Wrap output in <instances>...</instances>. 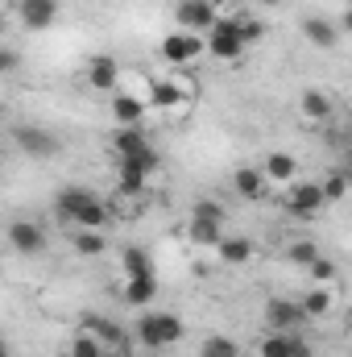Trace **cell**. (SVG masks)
Returning <instances> with one entry per match:
<instances>
[{"label":"cell","instance_id":"cell-33","mask_svg":"<svg viewBox=\"0 0 352 357\" xmlns=\"http://www.w3.org/2000/svg\"><path fill=\"white\" fill-rule=\"evenodd\" d=\"M307 270H311V282H315V287H328V282L336 278V262H328V258H315Z\"/></svg>","mask_w":352,"mask_h":357},{"label":"cell","instance_id":"cell-27","mask_svg":"<svg viewBox=\"0 0 352 357\" xmlns=\"http://www.w3.org/2000/svg\"><path fill=\"white\" fill-rule=\"evenodd\" d=\"M120 262H125V274H129V278H137V274H154V262H150V254H145L141 245H129V250L120 254Z\"/></svg>","mask_w":352,"mask_h":357},{"label":"cell","instance_id":"cell-32","mask_svg":"<svg viewBox=\"0 0 352 357\" xmlns=\"http://www.w3.org/2000/svg\"><path fill=\"white\" fill-rule=\"evenodd\" d=\"M104 354H108V349H104L91 333H79V337H75V345H71V357H104Z\"/></svg>","mask_w":352,"mask_h":357},{"label":"cell","instance_id":"cell-22","mask_svg":"<svg viewBox=\"0 0 352 357\" xmlns=\"http://www.w3.org/2000/svg\"><path fill=\"white\" fill-rule=\"evenodd\" d=\"M112 150H116V158L125 162V158H137L141 150H150V142H145L141 129H120V133L112 137Z\"/></svg>","mask_w":352,"mask_h":357},{"label":"cell","instance_id":"cell-15","mask_svg":"<svg viewBox=\"0 0 352 357\" xmlns=\"http://www.w3.org/2000/svg\"><path fill=\"white\" fill-rule=\"evenodd\" d=\"M91 199H99V195H95V191H88V187H67V191H58L54 208H58V216H63V220H71V225H75V216L88 208Z\"/></svg>","mask_w":352,"mask_h":357},{"label":"cell","instance_id":"cell-21","mask_svg":"<svg viewBox=\"0 0 352 357\" xmlns=\"http://www.w3.org/2000/svg\"><path fill=\"white\" fill-rule=\"evenodd\" d=\"M145 183H150V171L141 167V162H133V158H125L120 162V195H141L145 191Z\"/></svg>","mask_w":352,"mask_h":357},{"label":"cell","instance_id":"cell-24","mask_svg":"<svg viewBox=\"0 0 352 357\" xmlns=\"http://www.w3.org/2000/svg\"><path fill=\"white\" fill-rule=\"evenodd\" d=\"M332 307H336V295H332L328 287H315V291L303 295V312H307V320H323Z\"/></svg>","mask_w":352,"mask_h":357},{"label":"cell","instance_id":"cell-39","mask_svg":"<svg viewBox=\"0 0 352 357\" xmlns=\"http://www.w3.org/2000/svg\"><path fill=\"white\" fill-rule=\"evenodd\" d=\"M253 4H262V8H273V4H282V0H253Z\"/></svg>","mask_w":352,"mask_h":357},{"label":"cell","instance_id":"cell-18","mask_svg":"<svg viewBox=\"0 0 352 357\" xmlns=\"http://www.w3.org/2000/svg\"><path fill=\"white\" fill-rule=\"evenodd\" d=\"M232 187H237L245 199H262L265 187H269V178H265L262 167H241V171H232Z\"/></svg>","mask_w":352,"mask_h":357},{"label":"cell","instance_id":"cell-29","mask_svg":"<svg viewBox=\"0 0 352 357\" xmlns=\"http://www.w3.org/2000/svg\"><path fill=\"white\" fill-rule=\"evenodd\" d=\"M75 250H79L83 258L104 254V229H79V233H75Z\"/></svg>","mask_w":352,"mask_h":357},{"label":"cell","instance_id":"cell-2","mask_svg":"<svg viewBox=\"0 0 352 357\" xmlns=\"http://www.w3.org/2000/svg\"><path fill=\"white\" fill-rule=\"evenodd\" d=\"M245 46H249V42H245V33H241V17H237V13H232V17H220L216 29L207 33V54H216V59H224V63L241 59Z\"/></svg>","mask_w":352,"mask_h":357},{"label":"cell","instance_id":"cell-5","mask_svg":"<svg viewBox=\"0 0 352 357\" xmlns=\"http://www.w3.org/2000/svg\"><path fill=\"white\" fill-rule=\"evenodd\" d=\"M265 324H269L273 333H298V328L307 324L303 299H282V295L265 299Z\"/></svg>","mask_w":352,"mask_h":357},{"label":"cell","instance_id":"cell-31","mask_svg":"<svg viewBox=\"0 0 352 357\" xmlns=\"http://www.w3.org/2000/svg\"><path fill=\"white\" fill-rule=\"evenodd\" d=\"M286 258H290L294 266H311V262L319 258V250H315V241H294V245L286 250Z\"/></svg>","mask_w":352,"mask_h":357},{"label":"cell","instance_id":"cell-28","mask_svg":"<svg viewBox=\"0 0 352 357\" xmlns=\"http://www.w3.org/2000/svg\"><path fill=\"white\" fill-rule=\"evenodd\" d=\"M75 225H79V229H104V225H108V204H104V199H91L88 208L75 216Z\"/></svg>","mask_w":352,"mask_h":357},{"label":"cell","instance_id":"cell-10","mask_svg":"<svg viewBox=\"0 0 352 357\" xmlns=\"http://www.w3.org/2000/svg\"><path fill=\"white\" fill-rule=\"evenodd\" d=\"M257 354L262 357H311V349H307V341L298 333H269L257 345Z\"/></svg>","mask_w":352,"mask_h":357},{"label":"cell","instance_id":"cell-7","mask_svg":"<svg viewBox=\"0 0 352 357\" xmlns=\"http://www.w3.org/2000/svg\"><path fill=\"white\" fill-rule=\"evenodd\" d=\"M207 50V38L203 33H186V29H178V33H166V42H162V59L166 63H191V59H199Z\"/></svg>","mask_w":352,"mask_h":357},{"label":"cell","instance_id":"cell-9","mask_svg":"<svg viewBox=\"0 0 352 357\" xmlns=\"http://www.w3.org/2000/svg\"><path fill=\"white\" fill-rule=\"evenodd\" d=\"M340 25L336 21H328V17H319V13H311V17H303V38L315 46V50H336L340 46Z\"/></svg>","mask_w":352,"mask_h":357},{"label":"cell","instance_id":"cell-26","mask_svg":"<svg viewBox=\"0 0 352 357\" xmlns=\"http://www.w3.org/2000/svg\"><path fill=\"white\" fill-rule=\"evenodd\" d=\"M199 357H241V345L232 341V337H203L199 341Z\"/></svg>","mask_w":352,"mask_h":357},{"label":"cell","instance_id":"cell-13","mask_svg":"<svg viewBox=\"0 0 352 357\" xmlns=\"http://www.w3.org/2000/svg\"><path fill=\"white\" fill-rule=\"evenodd\" d=\"M262 171H265L269 183H294V178H298V158L286 154V150H273V154H265Z\"/></svg>","mask_w":352,"mask_h":357},{"label":"cell","instance_id":"cell-1","mask_svg":"<svg viewBox=\"0 0 352 357\" xmlns=\"http://www.w3.org/2000/svg\"><path fill=\"white\" fill-rule=\"evenodd\" d=\"M137 341L145 349H170L182 341V320L175 312H145L137 320Z\"/></svg>","mask_w":352,"mask_h":357},{"label":"cell","instance_id":"cell-20","mask_svg":"<svg viewBox=\"0 0 352 357\" xmlns=\"http://www.w3.org/2000/svg\"><path fill=\"white\" fill-rule=\"evenodd\" d=\"M216 254H220L224 266H245V262L253 258V241H249V237H224V241L216 245Z\"/></svg>","mask_w":352,"mask_h":357},{"label":"cell","instance_id":"cell-36","mask_svg":"<svg viewBox=\"0 0 352 357\" xmlns=\"http://www.w3.org/2000/svg\"><path fill=\"white\" fill-rule=\"evenodd\" d=\"M0 71H4V75H13V71H17V54H13V50H4V54H0Z\"/></svg>","mask_w":352,"mask_h":357},{"label":"cell","instance_id":"cell-12","mask_svg":"<svg viewBox=\"0 0 352 357\" xmlns=\"http://www.w3.org/2000/svg\"><path fill=\"white\" fill-rule=\"evenodd\" d=\"M17 13H21V25L25 29H46L58 17V0H21Z\"/></svg>","mask_w":352,"mask_h":357},{"label":"cell","instance_id":"cell-23","mask_svg":"<svg viewBox=\"0 0 352 357\" xmlns=\"http://www.w3.org/2000/svg\"><path fill=\"white\" fill-rule=\"evenodd\" d=\"M228 233H224V220H199V216H191V241L195 245H220Z\"/></svg>","mask_w":352,"mask_h":357},{"label":"cell","instance_id":"cell-34","mask_svg":"<svg viewBox=\"0 0 352 357\" xmlns=\"http://www.w3.org/2000/svg\"><path fill=\"white\" fill-rule=\"evenodd\" d=\"M191 216H199V220H224V208H220L216 199H199Z\"/></svg>","mask_w":352,"mask_h":357},{"label":"cell","instance_id":"cell-11","mask_svg":"<svg viewBox=\"0 0 352 357\" xmlns=\"http://www.w3.org/2000/svg\"><path fill=\"white\" fill-rule=\"evenodd\" d=\"M150 104L162 112H178L186 108V88L178 79H150Z\"/></svg>","mask_w":352,"mask_h":357},{"label":"cell","instance_id":"cell-17","mask_svg":"<svg viewBox=\"0 0 352 357\" xmlns=\"http://www.w3.org/2000/svg\"><path fill=\"white\" fill-rule=\"evenodd\" d=\"M154 299H158V278H154V274H137V278L125 282V303H133V307H150Z\"/></svg>","mask_w":352,"mask_h":357},{"label":"cell","instance_id":"cell-3","mask_svg":"<svg viewBox=\"0 0 352 357\" xmlns=\"http://www.w3.org/2000/svg\"><path fill=\"white\" fill-rule=\"evenodd\" d=\"M175 21L178 29H186V33H211L216 29V21H220V13H216V4L211 0H178L175 4Z\"/></svg>","mask_w":352,"mask_h":357},{"label":"cell","instance_id":"cell-16","mask_svg":"<svg viewBox=\"0 0 352 357\" xmlns=\"http://www.w3.org/2000/svg\"><path fill=\"white\" fill-rule=\"evenodd\" d=\"M145 104H150L145 96H129V91H125V96H116V100H112V116H116V125H120V129H137V121H141Z\"/></svg>","mask_w":352,"mask_h":357},{"label":"cell","instance_id":"cell-37","mask_svg":"<svg viewBox=\"0 0 352 357\" xmlns=\"http://www.w3.org/2000/svg\"><path fill=\"white\" fill-rule=\"evenodd\" d=\"M340 29H344V33H352V8H344V13H340Z\"/></svg>","mask_w":352,"mask_h":357},{"label":"cell","instance_id":"cell-8","mask_svg":"<svg viewBox=\"0 0 352 357\" xmlns=\"http://www.w3.org/2000/svg\"><path fill=\"white\" fill-rule=\"evenodd\" d=\"M323 204H328V199H323V187H319V183H307V178H294V183H290L286 208H290L294 216H315Z\"/></svg>","mask_w":352,"mask_h":357},{"label":"cell","instance_id":"cell-30","mask_svg":"<svg viewBox=\"0 0 352 357\" xmlns=\"http://www.w3.org/2000/svg\"><path fill=\"white\" fill-rule=\"evenodd\" d=\"M319 187H323V199H328V204H340V199H344V195L352 191V187H349V178H344V171H340V167H336L332 175L323 178Z\"/></svg>","mask_w":352,"mask_h":357},{"label":"cell","instance_id":"cell-25","mask_svg":"<svg viewBox=\"0 0 352 357\" xmlns=\"http://www.w3.org/2000/svg\"><path fill=\"white\" fill-rule=\"evenodd\" d=\"M83 333H91L104 349H120V345H125V333H120L112 320H95V316H91L88 324H83Z\"/></svg>","mask_w":352,"mask_h":357},{"label":"cell","instance_id":"cell-4","mask_svg":"<svg viewBox=\"0 0 352 357\" xmlns=\"http://www.w3.org/2000/svg\"><path fill=\"white\" fill-rule=\"evenodd\" d=\"M13 146L25 158H54L58 154V137L42 125H13Z\"/></svg>","mask_w":352,"mask_h":357},{"label":"cell","instance_id":"cell-38","mask_svg":"<svg viewBox=\"0 0 352 357\" xmlns=\"http://www.w3.org/2000/svg\"><path fill=\"white\" fill-rule=\"evenodd\" d=\"M340 171H344V178H349V187H352V154H344V162H340Z\"/></svg>","mask_w":352,"mask_h":357},{"label":"cell","instance_id":"cell-6","mask_svg":"<svg viewBox=\"0 0 352 357\" xmlns=\"http://www.w3.org/2000/svg\"><path fill=\"white\" fill-rule=\"evenodd\" d=\"M8 245L21 258H38V254H46V229L33 225V220H13L8 225Z\"/></svg>","mask_w":352,"mask_h":357},{"label":"cell","instance_id":"cell-14","mask_svg":"<svg viewBox=\"0 0 352 357\" xmlns=\"http://www.w3.org/2000/svg\"><path fill=\"white\" fill-rule=\"evenodd\" d=\"M298 116H303L307 125H323V121L332 116V96H328V91H303V96H298Z\"/></svg>","mask_w":352,"mask_h":357},{"label":"cell","instance_id":"cell-35","mask_svg":"<svg viewBox=\"0 0 352 357\" xmlns=\"http://www.w3.org/2000/svg\"><path fill=\"white\" fill-rule=\"evenodd\" d=\"M241 33H245V42H257V38L265 33V25L262 21H241Z\"/></svg>","mask_w":352,"mask_h":357},{"label":"cell","instance_id":"cell-19","mask_svg":"<svg viewBox=\"0 0 352 357\" xmlns=\"http://www.w3.org/2000/svg\"><path fill=\"white\" fill-rule=\"evenodd\" d=\"M116 79H120V67H116L108 54H99V59H91L88 63V84L95 91H112L116 88Z\"/></svg>","mask_w":352,"mask_h":357}]
</instances>
